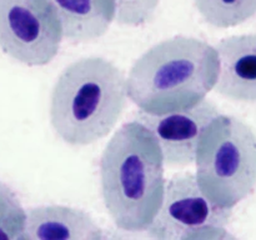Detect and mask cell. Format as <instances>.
<instances>
[{"label": "cell", "mask_w": 256, "mask_h": 240, "mask_svg": "<svg viewBox=\"0 0 256 240\" xmlns=\"http://www.w3.org/2000/svg\"><path fill=\"white\" fill-rule=\"evenodd\" d=\"M102 194L119 229L142 232L152 224L164 196V159L152 132L138 120L110 139L100 159Z\"/></svg>", "instance_id": "obj_1"}, {"label": "cell", "mask_w": 256, "mask_h": 240, "mask_svg": "<svg viewBox=\"0 0 256 240\" xmlns=\"http://www.w3.org/2000/svg\"><path fill=\"white\" fill-rule=\"evenodd\" d=\"M219 75L216 49L204 40L178 35L150 48L135 62L126 95L142 112L165 114L205 99Z\"/></svg>", "instance_id": "obj_2"}, {"label": "cell", "mask_w": 256, "mask_h": 240, "mask_svg": "<svg viewBox=\"0 0 256 240\" xmlns=\"http://www.w3.org/2000/svg\"><path fill=\"white\" fill-rule=\"evenodd\" d=\"M126 104V79L104 58H82L68 65L50 98V124L70 145H89L106 136Z\"/></svg>", "instance_id": "obj_3"}, {"label": "cell", "mask_w": 256, "mask_h": 240, "mask_svg": "<svg viewBox=\"0 0 256 240\" xmlns=\"http://www.w3.org/2000/svg\"><path fill=\"white\" fill-rule=\"evenodd\" d=\"M195 162V178L205 196L232 209L255 190V132L242 120L220 114L202 135Z\"/></svg>", "instance_id": "obj_4"}, {"label": "cell", "mask_w": 256, "mask_h": 240, "mask_svg": "<svg viewBox=\"0 0 256 240\" xmlns=\"http://www.w3.org/2000/svg\"><path fill=\"white\" fill-rule=\"evenodd\" d=\"M232 209L210 202L190 172L176 174L164 189L162 205L148 232L155 239H226Z\"/></svg>", "instance_id": "obj_5"}, {"label": "cell", "mask_w": 256, "mask_h": 240, "mask_svg": "<svg viewBox=\"0 0 256 240\" xmlns=\"http://www.w3.org/2000/svg\"><path fill=\"white\" fill-rule=\"evenodd\" d=\"M62 32L46 0H0V49L28 66L58 55Z\"/></svg>", "instance_id": "obj_6"}, {"label": "cell", "mask_w": 256, "mask_h": 240, "mask_svg": "<svg viewBox=\"0 0 256 240\" xmlns=\"http://www.w3.org/2000/svg\"><path fill=\"white\" fill-rule=\"evenodd\" d=\"M219 115V109L212 102L202 99L194 106L178 112H140L136 120L152 132L164 162L169 166H186L195 162L202 135Z\"/></svg>", "instance_id": "obj_7"}, {"label": "cell", "mask_w": 256, "mask_h": 240, "mask_svg": "<svg viewBox=\"0 0 256 240\" xmlns=\"http://www.w3.org/2000/svg\"><path fill=\"white\" fill-rule=\"evenodd\" d=\"M215 49L219 56L216 92L235 102H256V34L225 38Z\"/></svg>", "instance_id": "obj_8"}, {"label": "cell", "mask_w": 256, "mask_h": 240, "mask_svg": "<svg viewBox=\"0 0 256 240\" xmlns=\"http://www.w3.org/2000/svg\"><path fill=\"white\" fill-rule=\"evenodd\" d=\"M102 230L86 212L65 205H42L26 212L24 240H96Z\"/></svg>", "instance_id": "obj_9"}, {"label": "cell", "mask_w": 256, "mask_h": 240, "mask_svg": "<svg viewBox=\"0 0 256 240\" xmlns=\"http://www.w3.org/2000/svg\"><path fill=\"white\" fill-rule=\"evenodd\" d=\"M62 26V38L72 42L99 39L115 19L114 0H46Z\"/></svg>", "instance_id": "obj_10"}, {"label": "cell", "mask_w": 256, "mask_h": 240, "mask_svg": "<svg viewBox=\"0 0 256 240\" xmlns=\"http://www.w3.org/2000/svg\"><path fill=\"white\" fill-rule=\"evenodd\" d=\"M199 14L215 28H232L256 15V0H194Z\"/></svg>", "instance_id": "obj_11"}, {"label": "cell", "mask_w": 256, "mask_h": 240, "mask_svg": "<svg viewBox=\"0 0 256 240\" xmlns=\"http://www.w3.org/2000/svg\"><path fill=\"white\" fill-rule=\"evenodd\" d=\"M25 216L14 190L0 182V240H24Z\"/></svg>", "instance_id": "obj_12"}, {"label": "cell", "mask_w": 256, "mask_h": 240, "mask_svg": "<svg viewBox=\"0 0 256 240\" xmlns=\"http://www.w3.org/2000/svg\"><path fill=\"white\" fill-rule=\"evenodd\" d=\"M160 0H114L115 19L126 26H142L154 18Z\"/></svg>", "instance_id": "obj_13"}]
</instances>
